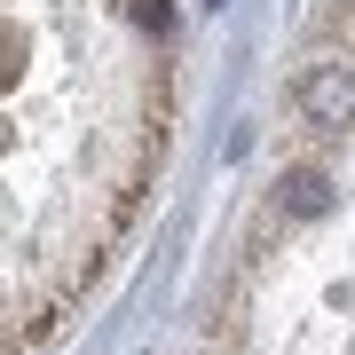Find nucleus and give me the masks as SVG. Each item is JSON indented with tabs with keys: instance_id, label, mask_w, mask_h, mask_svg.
Returning <instances> with one entry per match:
<instances>
[{
	"instance_id": "obj_2",
	"label": "nucleus",
	"mask_w": 355,
	"mask_h": 355,
	"mask_svg": "<svg viewBox=\"0 0 355 355\" xmlns=\"http://www.w3.org/2000/svg\"><path fill=\"white\" fill-rule=\"evenodd\" d=\"M277 198H284V214H300V221H308V214H324V205H331V182L316 174V166H300V174H284V182H277Z\"/></svg>"
},
{
	"instance_id": "obj_1",
	"label": "nucleus",
	"mask_w": 355,
	"mask_h": 355,
	"mask_svg": "<svg viewBox=\"0 0 355 355\" xmlns=\"http://www.w3.org/2000/svg\"><path fill=\"white\" fill-rule=\"evenodd\" d=\"M300 119L308 127H324V135H340L355 127V55H316V64L300 71Z\"/></svg>"
}]
</instances>
